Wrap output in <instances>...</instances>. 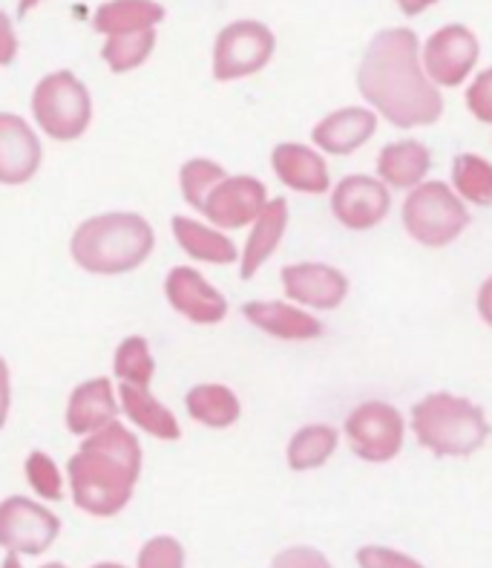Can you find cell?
<instances>
[{
	"label": "cell",
	"instance_id": "277c9868",
	"mask_svg": "<svg viewBox=\"0 0 492 568\" xmlns=\"http://www.w3.org/2000/svg\"><path fill=\"white\" fill-rule=\"evenodd\" d=\"M414 439L427 447L429 454L443 459L479 454L490 439L492 425L479 404L452 393H429L412 407Z\"/></svg>",
	"mask_w": 492,
	"mask_h": 568
},
{
	"label": "cell",
	"instance_id": "484cf974",
	"mask_svg": "<svg viewBox=\"0 0 492 568\" xmlns=\"http://www.w3.org/2000/svg\"><path fill=\"white\" fill-rule=\"evenodd\" d=\"M337 430L331 425H306L294 433L286 447L288 468L297 474L322 468L337 450Z\"/></svg>",
	"mask_w": 492,
	"mask_h": 568
},
{
	"label": "cell",
	"instance_id": "603a6c76",
	"mask_svg": "<svg viewBox=\"0 0 492 568\" xmlns=\"http://www.w3.org/2000/svg\"><path fill=\"white\" fill-rule=\"evenodd\" d=\"M432 168V153L423 142H389L378 153V180L394 191H412L421 182H427V173Z\"/></svg>",
	"mask_w": 492,
	"mask_h": 568
},
{
	"label": "cell",
	"instance_id": "4dcf8cb0",
	"mask_svg": "<svg viewBox=\"0 0 492 568\" xmlns=\"http://www.w3.org/2000/svg\"><path fill=\"white\" fill-rule=\"evenodd\" d=\"M23 470H27L29 488L35 490L43 503H61L64 499V470L58 468V462L43 450H29L27 462H23Z\"/></svg>",
	"mask_w": 492,
	"mask_h": 568
},
{
	"label": "cell",
	"instance_id": "8992f818",
	"mask_svg": "<svg viewBox=\"0 0 492 568\" xmlns=\"http://www.w3.org/2000/svg\"><path fill=\"white\" fill-rule=\"evenodd\" d=\"M403 229L414 243L443 248L470 229V211L447 182H421L403 202Z\"/></svg>",
	"mask_w": 492,
	"mask_h": 568
},
{
	"label": "cell",
	"instance_id": "4fadbf2b",
	"mask_svg": "<svg viewBox=\"0 0 492 568\" xmlns=\"http://www.w3.org/2000/svg\"><path fill=\"white\" fill-rule=\"evenodd\" d=\"M392 209V194L378 176L351 173L331 191V214L351 231H369L380 225Z\"/></svg>",
	"mask_w": 492,
	"mask_h": 568
},
{
	"label": "cell",
	"instance_id": "9c48e42d",
	"mask_svg": "<svg viewBox=\"0 0 492 568\" xmlns=\"http://www.w3.org/2000/svg\"><path fill=\"white\" fill-rule=\"evenodd\" d=\"M61 534V519L43 503L7 497L0 503V548L18 557L43 555Z\"/></svg>",
	"mask_w": 492,
	"mask_h": 568
},
{
	"label": "cell",
	"instance_id": "d4e9b609",
	"mask_svg": "<svg viewBox=\"0 0 492 568\" xmlns=\"http://www.w3.org/2000/svg\"><path fill=\"white\" fill-rule=\"evenodd\" d=\"M164 7L156 0H107L93 14V29L99 36H124L139 29H156L164 21Z\"/></svg>",
	"mask_w": 492,
	"mask_h": 568
},
{
	"label": "cell",
	"instance_id": "cb8c5ba5",
	"mask_svg": "<svg viewBox=\"0 0 492 568\" xmlns=\"http://www.w3.org/2000/svg\"><path fill=\"white\" fill-rule=\"evenodd\" d=\"M187 416L211 430H228L243 416V404L234 389L225 384H196L185 396Z\"/></svg>",
	"mask_w": 492,
	"mask_h": 568
},
{
	"label": "cell",
	"instance_id": "7c38bea8",
	"mask_svg": "<svg viewBox=\"0 0 492 568\" xmlns=\"http://www.w3.org/2000/svg\"><path fill=\"white\" fill-rule=\"evenodd\" d=\"M164 297L171 303V310L187 317L191 324L216 326L228 317V297L193 266H173L167 272Z\"/></svg>",
	"mask_w": 492,
	"mask_h": 568
},
{
	"label": "cell",
	"instance_id": "8fae6325",
	"mask_svg": "<svg viewBox=\"0 0 492 568\" xmlns=\"http://www.w3.org/2000/svg\"><path fill=\"white\" fill-rule=\"evenodd\" d=\"M268 205V187L257 176H225L211 191L199 214L222 231H239L257 223V216Z\"/></svg>",
	"mask_w": 492,
	"mask_h": 568
},
{
	"label": "cell",
	"instance_id": "b9f144b4",
	"mask_svg": "<svg viewBox=\"0 0 492 568\" xmlns=\"http://www.w3.org/2000/svg\"><path fill=\"white\" fill-rule=\"evenodd\" d=\"M93 568H127V566H122V562H99V566Z\"/></svg>",
	"mask_w": 492,
	"mask_h": 568
},
{
	"label": "cell",
	"instance_id": "5b68a950",
	"mask_svg": "<svg viewBox=\"0 0 492 568\" xmlns=\"http://www.w3.org/2000/svg\"><path fill=\"white\" fill-rule=\"evenodd\" d=\"M32 119L35 128L52 142H79L93 124V95L84 81L70 70L43 75L32 90Z\"/></svg>",
	"mask_w": 492,
	"mask_h": 568
},
{
	"label": "cell",
	"instance_id": "9a60e30c",
	"mask_svg": "<svg viewBox=\"0 0 492 568\" xmlns=\"http://www.w3.org/2000/svg\"><path fill=\"white\" fill-rule=\"evenodd\" d=\"M119 416H122L119 389H115L113 378L99 375V378H86V382L72 387L70 398H66L64 427L72 436L86 439V436L119 422Z\"/></svg>",
	"mask_w": 492,
	"mask_h": 568
},
{
	"label": "cell",
	"instance_id": "e575fe53",
	"mask_svg": "<svg viewBox=\"0 0 492 568\" xmlns=\"http://www.w3.org/2000/svg\"><path fill=\"white\" fill-rule=\"evenodd\" d=\"M271 568H335V566L328 562V557L322 555L320 548L291 546L274 557Z\"/></svg>",
	"mask_w": 492,
	"mask_h": 568
},
{
	"label": "cell",
	"instance_id": "ab89813d",
	"mask_svg": "<svg viewBox=\"0 0 492 568\" xmlns=\"http://www.w3.org/2000/svg\"><path fill=\"white\" fill-rule=\"evenodd\" d=\"M43 0H18V18H27L29 12H32V9H38L41 7Z\"/></svg>",
	"mask_w": 492,
	"mask_h": 568
},
{
	"label": "cell",
	"instance_id": "ac0fdd59",
	"mask_svg": "<svg viewBox=\"0 0 492 568\" xmlns=\"http://www.w3.org/2000/svg\"><path fill=\"white\" fill-rule=\"evenodd\" d=\"M271 168L277 180L297 194H326L331 187L326 159L300 142H283L271 151Z\"/></svg>",
	"mask_w": 492,
	"mask_h": 568
},
{
	"label": "cell",
	"instance_id": "d6986e66",
	"mask_svg": "<svg viewBox=\"0 0 492 568\" xmlns=\"http://www.w3.org/2000/svg\"><path fill=\"white\" fill-rule=\"evenodd\" d=\"M243 315L250 326L279 341H317L322 335L320 317L286 301H248Z\"/></svg>",
	"mask_w": 492,
	"mask_h": 568
},
{
	"label": "cell",
	"instance_id": "30bf717a",
	"mask_svg": "<svg viewBox=\"0 0 492 568\" xmlns=\"http://www.w3.org/2000/svg\"><path fill=\"white\" fill-rule=\"evenodd\" d=\"M481 43L464 23H447L423 43V70L435 87H461L475 70Z\"/></svg>",
	"mask_w": 492,
	"mask_h": 568
},
{
	"label": "cell",
	"instance_id": "7bdbcfd3",
	"mask_svg": "<svg viewBox=\"0 0 492 568\" xmlns=\"http://www.w3.org/2000/svg\"><path fill=\"white\" fill-rule=\"evenodd\" d=\"M41 568H66V566H61V562H43Z\"/></svg>",
	"mask_w": 492,
	"mask_h": 568
},
{
	"label": "cell",
	"instance_id": "e0dca14e",
	"mask_svg": "<svg viewBox=\"0 0 492 568\" xmlns=\"http://www.w3.org/2000/svg\"><path fill=\"white\" fill-rule=\"evenodd\" d=\"M378 130V113L369 108H340L328 113L311 130V139L320 151L331 156H349L360 151Z\"/></svg>",
	"mask_w": 492,
	"mask_h": 568
},
{
	"label": "cell",
	"instance_id": "83f0119b",
	"mask_svg": "<svg viewBox=\"0 0 492 568\" xmlns=\"http://www.w3.org/2000/svg\"><path fill=\"white\" fill-rule=\"evenodd\" d=\"M452 187L470 205H492V165L479 153H458L452 162Z\"/></svg>",
	"mask_w": 492,
	"mask_h": 568
},
{
	"label": "cell",
	"instance_id": "d590c367",
	"mask_svg": "<svg viewBox=\"0 0 492 568\" xmlns=\"http://www.w3.org/2000/svg\"><path fill=\"white\" fill-rule=\"evenodd\" d=\"M18 58V32L12 27V18L0 12V67H9Z\"/></svg>",
	"mask_w": 492,
	"mask_h": 568
},
{
	"label": "cell",
	"instance_id": "8d00e7d4",
	"mask_svg": "<svg viewBox=\"0 0 492 568\" xmlns=\"http://www.w3.org/2000/svg\"><path fill=\"white\" fill-rule=\"evenodd\" d=\"M9 410H12V373H9L7 358L0 355V430L7 427Z\"/></svg>",
	"mask_w": 492,
	"mask_h": 568
},
{
	"label": "cell",
	"instance_id": "7a4b0ae2",
	"mask_svg": "<svg viewBox=\"0 0 492 568\" xmlns=\"http://www.w3.org/2000/svg\"><path fill=\"white\" fill-rule=\"evenodd\" d=\"M142 462V442L122 422L81 439L66 462V485L75 508L99 519L122 514L136 494Z\"/></svg>",
	"mask_w": 492,
	"mask_h": 568
},
{
	"label": "cell",
	"instance_id": "ba28073f",
	"mask_svg": "<svg viewBox=\"0 0 492 568\" xmlns=\"http://www.w3.org/2000/svg\"><path fill=\"white\" fill-rule=\"evenodd\" d=\"M277 38L263 21H234L222 29L214 43V79L228 81L250 79L271 64Z\"/></svg>",
	"mask_w": 492,
	"mask_h": 568
},
{
	"label": "cell",
	"instance_id": "74e56055",
	"mask_svg": "<svg viewBox=\"0 0 492 568\" xmlns=\"http://www.w3.org/2000/svg\"><path fill=\"white\" fill-rule=\"evenodd\" d=\"M479 315L486 326H492V277H486L479 288Z\"/></svg>",
	"mask_w": 492,
	"mask_h": 568
},
{
	"label": "cell",
	"instance_id": "44dd1931",
	"mask_svg": "<svg viewBox=\"0 0 492 568\" xmlns=\"http://www.w3.org/2000/svg\"><path fill=\"white\" fill-rule=\"evenodd\" d=\"M119 389V407L122 416L136 430L147 433L158 442H178L182 439V425L176 413L167 404L158 402L151 393V387H130V384H115Z\"/></svg>",
	"mask_w": 492,
	"mask_h": 568
},
{
	"label": "cell",
	"instance_id": "7402d4cb",
	"mask_svg": "<svg viewBox=\"0 0 492 568\" xmlns=\"http://www.w3.org/2000/svg\"><path fill=\"white\" fill-rule=\"evenodd\" d=\"M286 229L288 202L283 196H274V200H268L263 214L257 216V223L250 225V234L245 240L243 254H239V277L243 281H250L274 257V252H277L283 237H286Z\"/></svg>",
	"mask_w": 492,
	"mask_h": 568
},
{
	"label": "cell",
	"instance_id": "f35d334b",
	"mask_svg": "<svg viewBox=\"0 0 492 568\" xmlns=\"http://www.w3.org/2000/svg\"><path fill=\"white\" fill-rule=\"evenodd\" d=\"M435 3H438V0H398L400 12L409 14V18H414V14L427 12V9H429V7H435Z\"/></svg>",
	"mask_w": 492,
	"mask_h": 568
},
{
	"label": "cell",
	"instance_id": "4316f807",
	"mask_svg": "<svg viewBox=\"0 0 492 568\" xmlns=\"http://www.w3.org/2000/svg\"><path fill=\"white\" fill-rule=\"evenodd\" d=\"M113 378L115 384L151 387L153 378H156V358H153L151 341L142 338V335H130L115 346Z\"/></svg>",
	"mask_w": 492,
	"mask_h": 568
},
{
	"label": "cell",
	"instance_id": "52a82bcc",
	"mask_svg": "<svg viewBox=\"0 0 492 568\" xmlns=\"http://www.w3.org/2000/svg\"><path fill=\"white\" fill-rule=\"evenodd\" d=\"M342 433L349 439L351 454L363 462H392L403 450L407 422L389 402H363L342 422Z\"/></svg>",
	"mask_w": 492,
	"mask_h": 568
},
{
	"label": "cell",
	"instance_id": "60d3db41",
	"mask_svg": "<svg viewBox=\"0 0 492 568\" xmlns=\"http://www.w3.org/2000/svg\"><path fill=\"white\" fill-rule=\"evenodd\" d=\"M0 568H23L21 566V557L18 555H7V560H3V566Z\"/></svg>",
	"mask_w": 492,
	"mask_h": 568
},
{
	"label": "cell",
	"instance_id": "5bb4252c",
	"mask_svg": "<svg viewBox=\"0 0 492 568\" xmlns=\"http://www.w3.org/2000/svg\"><path fill=\"white\" fill-rule=\"evenodd\" d=\"M43 165V142L35 124L23 115L0 110V185L18 187L38 176Z\"/></svg>",
	"mask_w": 492,
	"mask_h": 568
},
{
	"label": "cell",
	"instance_id": "d6a6232c",
	"mask_svg": "<svg viewBox=\"0 0 492 568\" xmlns=\"http://www.w3.org/2000/svg\"><path fill=\"white\" fill-rule=\"evenodd\" d=\"M357 566L360 568H423L414 557L394 551L386 546H363L357 551Z\"/></svg>",
	"mask_w": 492,
	"mask_h": 568
},
{
	"label": "cell",
	"instance_id": "6da1fadb",
	"mask_svg": "<svg viewBox=\"0 0 492 568\" xmlns=\"http://www.w3.org/2000/svg\"><path fill=\"white\" fill-rule=\"evenodd\" d=\"M357 90L394 128H429L443 115L441 87L429 81L412 29L392 27L371 38L357 67Z\"/></svg>",
	"mask_w": 492,
	"mask_h": 568
},
{
	"label": "cell",
	"instance_id": "ffe728a7",
	"mask_svg": "<svg viewBox=\"0 0 492 568\" xmlns=\"http://www.w3.org/2000/svg\"><path fill=\"white\" fill-rule=\"evenodd\" d=\"M173 240L182 252L196 263H211V266H230L239 260V248L228 237V231L216 229L211 223L193 220V216L176 214L171 220Z\"/></svg>",
	"mask_w": 492,
	"mask_h": 568
},
{
	"label": "cell",
	"instance_id": "1f68e13d",
	"mask_svg": "<svg viewBox=\"0 0 492 568\" xmlns=\"http://www.w3.org/2000/svg\"><path fill=\"white\" fill-rule=\"evenodd\" d=\"M136 568H185V548L176 537H153L142 546L136 557Z\"/></svg>",
	"mask_w": 492,
	"mask_h": 568
},
{
	"label": "cell",
	"instance_id": "f546056e",
	"mask_svg": "<svg viewBox=\"0 0 492 568\" xmlns=\"http://www.w3.org/2000/svg\"><path fill=\"white\" fill-rule=\"evenodd\" d=\"M225 176H228V171H225L219 162H214V159H187L185 165L178 168L182 200H185L193 211H202V205H205V200L211 196V191H214Z\"/></svg>",
	"mask_w": 492,
	"mask_h": 568
},
{
	"label": "cell",
	"instance_id": "f1b7e54d",
	"mask_svg": "<svg viewBox=\"0 0 492 568\" xmlns=\"http://www.w3.org/2000/svg\"><path fill=\"white\" fill-rule=\"evenodd\" d=\"M156 50V29H139V32H124V36H110L101 47L104 64L122 75V72L136 70Z\"/></svg>",
	"mask_w": 492,
	"mask_h": 568
},
{
	"label": "cell",
	"instance_id": "2e32d148",
	"mask_svg": "<svg viewBox=\"0 0 492 568\" xmlns=\"http://www.w3.org/2000/svg\"><path fill=\"white\" fill-rule=\"evenodd\" d=\"M286 297L308 310L331 312L349 297V277L326 263H291L279 272Z\"/></svg>",
	"mask_w": 492,
	"mask_h": 568
},
{
	"label": "cell",
	"instance_id": "3957f363",
	"mask_svg": "<svg viewBox=\"0 0 492 568\" xmlns=\"http://www.w3.org/2000/svg\"><path fill=\"white\" fill-rule=\"evenodd\" d=\"M156 248L151 220L136 211H104L75 225L70 237L72 263L86 274L119 277L142 268Z\"/></svg>",
	"mask_w": 492,
	"mask_h": 568
},
{
	"label": "cell",
	"instance_id": "836d02e7",
	"mask_svg": "<svg viewBox=\"0 0 492 568\" xmlns=\"http://www.w3.org/2000/svg\"><path fill=\"white\" fill-rule=\"evenodd\" d=\"M467 110H470L479 122L492 124V67L479 72L467 90Z\"/></svg>",
	"mask_w": 492,
	"mask_h": 568
}]
</instances>
